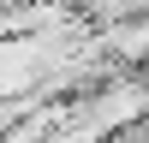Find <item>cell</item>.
<instances>
[{
    "label": "cell",
    "mask_w": 149,
    "mask_h": 143,
    "mask_svg": "<svg viewBox=\"0 0 149 143\" xmlns=\"http://www.w3.org/2000/svg\"><path fill=\"white\" fill-rule=\"evenodd\" d=\"M102 42H107V54H113L119 66L143 72V66H149V12L119 18V24H102Z\"/></svg>",
    "instance_id": "1"
}]
</instances>
